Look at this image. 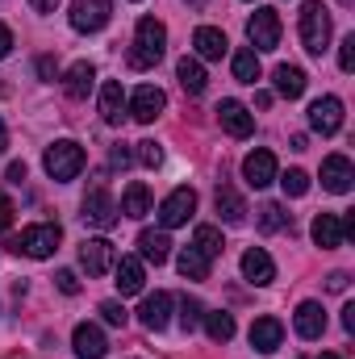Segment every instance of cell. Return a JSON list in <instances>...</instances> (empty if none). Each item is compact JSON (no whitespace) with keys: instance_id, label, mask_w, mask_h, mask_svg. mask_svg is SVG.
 <instances>
[{"instance_id":"cell-15","label":"cell","mask_w":355,"mask_h":359,"mask_svg":"<svg viewBox=\"0 0 355 359\" xmlns=\"http://www.w3.org/2000/svg\"><path fill=\"white\" fill-rule=\"evenodd\" d=\"M72 347H76V355H80V359H105V355H109V343H105L100 326H92V322H80V326H76Z\"/></svg>"},{"instance_id":"cell-13","label":"cell","mask_w":355,"mask_h":359,"mask_svg":"<svg viewBox=\"0 0 355 359\" xmlns=\"http://www.w3.org/2000/svg\"><path fill=\"white\" fill-rule=\"evenodd\" d=\"M293 326H297V334L301 339H322V330H326V309L318 305V301H301L297 305V313H293Z\"/></svg>"},{"instance_id":"cell-34","label":"cell","mask_w":355,"mask_h":359,"mask_svg":"<svg viewBox=\"0 0 355 359\" xmlns=\"http://www.w3.org/2000/svg\"><path fill=\"white\" fill-rule=\"evenodd\" d=\"M276 180H280L284 196H305V192H309V176H305L301 168H293V172H284V176H276Z\"/></svg>"},{"instance_id":"cell-3","label":"cell","mask_w":355,"mask_h":359,"mask_svg":"<svg viewBox=\"0 0 355 359\" xmlns=\"http://www.w3.org/2000/svg\"><path fill=\"white\" fill-rule=\"evenodd\" d=\"M301 42H305L309 55H322L330 46V13H326L322 0L301 4Z\"/></svg>"},{"instance_id":"cell-9","label":"cell","mask_w":355,"mask_h":359,"mask_svg":"<svg viewBox=\"0 0 355 359\" xmlns=\"http://www.w3.org/2000/svg\"><path fill=\"white\" fill-rule=\"evenodd\" d=\"M109 17H113V4H109V0H76V4H72V29H76V34H96V29H105Z\"/></svg>"},{"instance_id":"cell-33","label":"cell","mask_w":355,"mask_h":359,"mask_svg":"<svg viewBox=\"0 0 355 359\" xmlns=\"http://www.w3.org/2000/svg\"><path fill=\"white\" fill-rule=\"evenodd\" d=\"M205 330H209L213 343H230L234 339V318L222 313V309H213V313H205Z\"/></svg>"},{"instance_id":"cell-7","label":"cell","mask_w":355,"mask_h":359,"mask_svg":"<svg viewBox=\"0 0 355 359\" xmlns=\"http://www.w3.org/2000/svg\"><path fill=\"white\" fill-rule=\"evenodd\" d=\"M192 213H196V192H192V188L168 192L163 205H159V230H176V226H184Z\"/></svg>"},{"instance_id":"cell-12","label":"cell","mask_w":355,"mask_h":359,"mask_svg":"<svg viewBox=\"0 0 355 359\" xmlns=\"http://www.w3.org/2000/svg\"><path fill=\"white\" fill-rule=\"evenodd\" d=\"M163 109H168V96H163V88H155V84H142V88H134V96H130V113L142 126H151Z\"/></svg>"},{"instance_id":"cell-1","label":"cell","mask_w":355,"mask_h":359,"mask_svg":"<svg viewBox=\"0 0 355 359\" xmlns=\"http://www.w3.org/2000/svg\"><path fill=\"white\" fill-rule=\"evenodd\" d=\"M163 50H168V29H163V21L142 17V21H138V29H134L130 67H134V72H147V67H155V63L163 59Z\"/></svg>"},{"instance_id":"cell-42","label":"cell","mask_w":355,"mask_h":359,"mask_svg":"<svg viewBox=\"0 0 355 359\" xmlns=\"http://www.w3.org/2000/svg\"><path fill=\"white\" fill-rule=\"evenodd\" d=\"M13 213H17V209H13V201H8V196L0 192V234H4L8 226H13Z\"/></svg>"},{"instance_id":"cell-30","label":"cell","mask_w":355,"mask_h":359,"mask_svg":"<svg viewBox=\"0 0 355 359\" xmlns=\"http://www.w3.org/2000/svg\"><path fill=\"white\" fill-rule=\"evenodd\" d=\"M209 264H213V259H205L196 247H184L180 259H176V268H180L184 280H205V276H209Z\"/></svg>"},{"instance_id":"cell-27","label":"cell","mask_w":355,"mask_h":359,"mask_svg":"<svg viewBox=\"0 0 355 359\" xmlns=\"http://www.w3.org/2000/svg\"><path fill=\"white\" fill-rule=\"evenodd\" d=\"M126 217H147L151 213V188L142 184V180H134L130 188H126V196H121V205H117Z\"/></svg>"},{"instance_id":"cell-26","label":"cell","mask_w":355,"mask_h":359,"mask_svg":"<svg viewBox=\"0 0 355 359\" xmlns=\"http://www.w3.org/2000/svg\"><path fill=\"white\" fill-rule=\"evenodd\" d=\"M176 80L184 84V92H188V96H201V92H205V84H209V76H205L201 59H188V55L176 63Z\"/></svg>"},{"instance_id":"cell-17","label":"cell","mask_w":355,"mask_h":359,"mask_svg":"<svg viewBox=\"0 0 355 359\" xmlns=\"http://www.w3.org/2000/svg\"><path fill=\"white\" fill-rule=\"evenodd\" d=\"M138 322H142L147 330H163V326L172 322V292H155V297H147V301L138 305Z\"/></svg>"},{"instance_id":"cell-43","label":"cell","mask_w":355,"mask_h":359,"mask_svg":"<svg viewBox=\"0 0 355 359\" xmlns=\"http://www.w3.org/2000/svg\"><path fill=\"white\" fill-rule=\"evenodd\" d=\"M347 280H351L347 271H330V276H326V288H330V292H347Z\"/></svg>"},{"instance_id":"cell-45","label":"cell","mask_w":355,"mask_h":359,"mask_svg":"<svg viewBox=\"0 0 355 359\" xmlns=\"http://www.w3.org/2000/svg\"><path fill=\"white\" fill-rule=\"evenodd\" d=\"M25 176H29V168H25V163H8V180H13V184H21Z\"/></svg>"},{"instance_id":"cell-47","label":"cell","mask_w":355,"mask_h":359,"mask_svg":"<svg viewBox=\"0 0 355 359\" xmlns=\"http://www.w3.org/2000/svg\"><path fill=\"white\" fill-rule=\"evenodd\" d=\"M343 330H347V334L355 330V305H347V309H343Z\"/></svg>"},{"instance_id":"cell-49","label":"cell","mask_w":355,"mask_h":359,"mask_svg":"<svg viewBox=\"0 0 355 359\" xmlns=\"http://www.w3.org/2000/svg\"><path fill=\"white\" fill-rule=\"evenodd\" d=\"M8 151V130H4V121H0V155Z\"/></svg>"},{"instance_id":"cell-48","label":"cell","mask_w":355,"mask_h":359,"mask_svg":"<svg viewBox=\"0 0 355 359\" xmlns=\"http://www.w3.org/2000/svg\"><path fill=\"white\" fill-rule=\"evenodd\" d=\"M29 4H34V13H55L59 0H29Z\"/></svg>"},{"instance_id":"cell-5","label":"cell","mask_w":355,"mask_h":359,"mask_svg":"<svg viewBox=\"0 0 355 359\" xmlns=\"http://www.w3.org/2000/svg\"><path fill=\"white\" fill-rule=\"evenodd\" d=\"M247 38H251V50H276L280 46V13L276 8H255L251 21H247Z\"/></svg>"},{"instance_id":"cell-40","label":"cell","mask_w":355,"mask_h":359,"mask_svg":"<svg viewBox=\"0 0 355 359\" xmlns=\"http://www.w3.org/2000/svg\"><path fill=\"white\" fill-rule=\"evenodd\" d=\"M339 67L343 72H355V34L343 38V46H339Z\"/></svg>"},{"instance_id":"cell-39","label":"cell","mask_w":355,"mask_h":359,"mask_svg":"<svg viewBox=\"0 0 355 359\" xmlns=\"http://www.w3.org/2000/svg\"><path fill=\"white\" fill-rule=\"evenodd\" d=\"M55 284H59V292H67V297H76V292H80V276H76V271H55Z\"/></svg>"},{"instance_id":"cell-10","label":"cell","mask_w":355,"mask_h":359,"mask_svg":"<svg viewBox=\"0 0 355 359\" xmlns=\"http://www.w3.org/2000/svg\"><path fill=\"white\" fill-rule=\"evenodd\" d=\"M217 121H222V130L230 138H251L255 134V113L247 104H239V100H222L217 104Z\"/></svg>"},{"instance_id":"cell-24","label":"cell","mask_w":355,"mask_h":359,"mask_svg":"<svg viewBox=\"0 0 355 359\" xmlns=\"http://www.w3.org/2000/svg\"><path fill=\"white\" fill-rule=\"evenodd\" d=\"M192 46H196V55H201V59H222L230 42H226V34H222V29H213V25H201V29L192 34Z\"/></svg>"},{"instance_id":"cell-20","label":"cell","mask_w":355,"mask_h":359,"mask_svg":"<svg viewBox=\"0 0 355 359\" xmlns=\"http://www.w3.org/2000/svg\"><path fill=\"white\" fill-rule=\"evenodd\" d=\"M280 343H284V326H280L276 318H255V322H251V347H255L260 355H272Z\"/></svg>"},{"instance_id":"cell-23","label":"cell","mask_w":355,"mask_h":359,"mask_svg":"<svg viewBox=\"0 0 355 359\" xmlns=\"http://www.w3.org/2000/svg\"><path fill=\"white\" fill-rule=\"evenodd\" d=\"M100 117L109 121V126H117L121 117H126V92L117 80H105L100 84Z\"/></svg>"},{"instance_id":"cell-50","label":"cell","mask_w":355,"mask_h":359,"mask_svg":"<svg viewBox=\"0 0 355 359\" xmlns=\"http://www.w3.org/2000/svg\"><path fill=\"white\" fill-rule=\"evenodd\" d=\"M322 359H343V355H330V351H326V355H322Z\"/></svg>"},{"instance_id":"cell-29","label":"cell","mask_w":355,"mask_h":359,"mask_svg":"<svg viewBox=\"0 0 355 359\" xmlns=\"http://www.w3.org/2000/svg\"><path fill=\"white\" fill-rule=\"evenodd\" d=\"M213 205H217V213H222V217H226L230 226H239V222L247 217V205H243V196H239V192H234L230 184H222V188H217Z\"/></svg>"},{"instance_id":"cell-28","label":"cell","mask_w":355,"mask_h":359,"mask_svg":"<svg viewBox=\"0 0 355 359\" xmlns=\"http://www.w3.org/2000/svg\"><path fill=\"white\" fill-rule=\"evenodd\" d=\"M138 247H142V259H151V264H163V259L172 255L168 230H142V234H138Z\"/></svg>"},{"instance_id":"cell-4","label":"cell","mask_w":355,"mask_h":359,"mask_svg":"<svg viewBox=\"0 0 355 359\" xmlns=\"http://www.w3.org/2000/svg\"><path fill=\"white\" fill-rule=\"evenodd\" d=\"M59 243H63V230L51 226V222H42V226L21 230V238L13 243V251H17V255H29V259H51V255L59 251Z\"/></svg>"},{"instance_id":"cell-19","label":"cell","mask_w":355,"mask_h":359,"mask_svg":"<svg viewBox=\"0 0 355 359\" xmlns=\"http://www.w3.org/2000/svg\"><path fill=\"white\" fill-rule=\"evenodd\" d=\"M351 180H355V168L347 155H330L326 163H322V184L330 188V192H351Z\"/></svg>"},{"instance_id":"cell-52","label":"cell","mask_w":355,"mask_h":359,"mask_svg":"<svg viewBox=\"0 0 355 359\" xmlns=\"http://www.w3.org/2000/svg\"><path fill=\"white\" fill-rule=\"evenodd\" d=\"M343 4H351V0H343Z\"/></svg>"},{"instance_id":"cell-18","label":"cell","mask_w":355,"mask_h":359,"mask_svg":"<svg viewBox=\"0 0 355 359\" xmlns=\"http://www.w3.org/2000/svg\"><path fill=\"white\" fill-rule=\"evenodd\" d=\"M80 264H84L88 276H105V271L113 268V243L109 238H88L80 247Z\"/></svg>"},{"instance_id":"cell-2","label":"cell","mask_w":355,"mask_h":359,"mask_svg":"<svg viewBox=\"0 0 355 359\" xmlns=\"http://www.w3.org/2000/svg\"><path fill=\"white\" fill-rule=\"evenodd\" d=\"M84 163H88V155H84V147H80V142H72V138H59V142H51V147H46V155H42V168H46V176L59 180V184L76 180L80 172H84Z\"/></svg>"},{"instance_id":"cell-44","label":"cell","mask_w":355,"mask_h":359,"mask_svg":"<svg viewBox=\"0 0 355 359\" xmlns=\"http://www.w3.org/2000/svg\"><path fill=\"white\" fill-rule=\"evenodd\" d=\"M38 76H42L46 84H51V80L59 76V72H55V59H51V55H42V59H38Z\"/></svg>"},{"instance_id":"cell-35","label":"cell","mask_w":355,"mask_h":359,"mask_svg":"<svg viewBox=\"0 0 355 359\" xmlns=\"http://www.w3.org/2000/svg\"><path fill=\"white\" fill-rule=\"evenodd\" d=\"M205 318V309H201V301H192V297H180V326L184 330H196V322Z\"/></svg>"},{"instance_id":"cell-32","label":"cell","mask_w":355,"mask_h":359,"mask_svg":"<svg viewBox=\"0 0 355 359\" xmlns=\"http://www.w3.org/2000/svg\"><path fill=\"white\" fill-rule=\"evenodd\" d=\"M192 247H196L205 259H217L226 243H222V230H217V226H196V234H192Z\"/></svg>"},{"instance_id":"cell-38","label":"cell","mask_w":355,"mask_h":359,"mask_svg":"<svg viewBox=\"0 0 355 359\" xmlns=\"http://www.w3.org/2000/svg\"><path fill=\"white\" fill-rule=\"evenodd\" d=\"M100 318H105L109 326H126V318H130V313H126V305H121V301H105V305H100Z\"/></svg>"},{"instance_id":"cell-16","label":"cell","mask_w":355,"mask_h":359,"mask_svg":"<svg viewBox=\"0 0 355 359\" xmlns=\"http://www.w3.org/2000/svg\"><path fill=\"white\" fill-rule=\"evenodd\" d=\"M243 180H247L251 188H267V184L276 180V155H272V151H251V155L243 159Z\"/></svg>"},{"instance_id":"cell-11","label":"cell","mask_w":355,"mask_h":359,"mask_svg":"<svg viewBox=\"0 0 355 359\" xmlns=\"http://www.w3.org/2000/svg\"><path fill=\"white\" fill-rule=\"evenodd\" d=\"M309 126L318 134H339L343 130V100L339 96H318L309 104Z\"/></svg>"},{"instance_id":"cell-41","label":"cell","mask_w":355,"mask_h":359,"mask_svg":"<svg viewBox=\"0 0 355 359\" xmlns=\"http://www.w3.org/2000/svg\"><path fill=\"white\" fill-rule=\"evenodd\" d=\"M109 163H113V168H130V163H134V151H126V142H117V147L109 151Z\"/></svg>"},{"instance_id":"cell-36","label":"cell","mask_w":355,"mask_h":359,"mask_svg":"<svg viewBox=\"0 0 355 359\" xmlns=\"http://www.w3.org/2000/svg\"><path fill=\"white\" fill-rule=\"evenodd\" d=\"M284 222H288V213H284L280 205H264V209H260V230H267V234H272V230H284Z\"/></svg>"},{"instance_id":"cell-21","label":"cell","mask_w":355,"mask_h":359,"mask_svg":"<svg viewBox=\"0 0 355 359\" xmlns=\"http://www.w3.org/2000/svg\"><path fill=\"white\" fill-rule=\"evenodd\" d=\"M92 84H96V67L84 63V59H80V63H72V67H67V76H63V88H67L72 100H84V96L92 92Z\"/></svg>"},{"instance_id":"cell-46","label":"cell","mask_w":355,"mask_h":359,"mask_svg":"<svg viewBox=\"0 0 355 359\" xmlns=\"http://www.w3.org/2000/svg\"><path fill=\"white\" fill-rule=\"evenodd\" d=\"M13 50V34H8V25H0V59Z\"/></svg>"},{"instance_id":"cell-25","label":"cell","mask_w":355,"mask_h":359,"mask_svg":"<svg viewBox=\"0 0 355 359\" xmlns=\"http://www.w3.org/2000/svg\"><path fill=\"white\" fill-rule=\"evenodd\" d=\"M272 80H276V92L280 96H288V100H297V96H305V72L301 67H288V63H280L276 72H272Z\"/></svg>"},{"instance_id":"cell-14","label":"cell","mask_w":355,"mask_h":359,"mask_svg":"<svg viewBox=\"0 0 355 359\" xmlns=\"http://www.w3.org/2000/svg\"><path fill=\"white\" fill-rule=\"evenodd\" d=\"M113 284H117V292L121 297H134V292H142V280H147V271H142V259H134V255H121V259H113Z\"/></svg>"},{"instance_id":"cell-37","label":"cell","mask_w":355,"mask_h":359,"mask_svg":"<svg viewBox=\"0 0 355 359\" xmlns=\"http://www.w3.org/2000/svg\"><path fill=\"white\" fill-rule=\"evenodd\" d=\"M138 163H142V168H159V163H163L159 142H138Z\"/></svg>"},{"instance_id":"cell-31","label":"cell","mask_w":355,"mask_h":359,"mask_svg":"<svg viewBox=\"0 0 355 359\" xmlns=\"http://www.w3.org/2000/svg\"><path fill=\"white\" fill-rule=\"evenodd\" d=\"M234 80H239V84H255V80H260V55H255L251 46L234 50Z\"/></svg>"},{"instance_id":"cell-22","label":"cell","mask_w":355,"mask_h":359,"mask_svg":"<svg viewBox=\"0 0 355 359\" xmlns=\"http://www.w3.org/2000/svg\"><path fill=\"white\" fill-rule=\"evenodd\" d=\"M243 276H247L251 284H272V280H276V264H272V255L260 251V247H251V251L243 255Z\"/></svg>"},{"instance_id":"cell-8","label":"cell","mask_w":355,"mask_h":359,"mask_svg":"<svg viewBox=\"0 0 355 359\" xmlns=\"http://www.w3.org/2000/svg\"><path fill=\"white\" fill-rule=\"evenodd\" d=\"M347 234H355V217H339V213H318V217H314V243H318L322 251L343 247Z\"/></svg>"},{"instance_id":"cell-6","label":"cell","mask_w":355,"mask_h":359,"mask_svg":"<svg viewBox=\"0 0 355 359\" xmlns=\"http://www.w3.org/2000/svg\"><path fill=\"white\" fill-rule=\"evenodd\" d=\"M117 213H121V209H117V201L109 196V188L96 184L88 196H84V213H80V217H84L88 226H96V230H113V226H117Z\"/></svg>"},{"instance_id":"cell-51","label":"cell","mask_w":355,"mask_h":359,"mask_svg":"<svg viewBox=\"0 0 355 359\" xmlns=\"http://www.w3.org/2000/svg\"><path fill=\"white\" fill-rule=\"evenodd\" d=\"M192 4H205V0H192Z\"/></svg>"}]
</instances>
